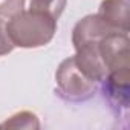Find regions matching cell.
<instances>
[{
    "mask_svg": "<svg viewBox=\"0 0 130 130\" xmlns=\"http://www.w3.org/2000/svg\"><path fill=\"white\" fill-rule=\"evenodd\" d=\"M6 32L14 47H41L54 38L57 20L31 8L28 11L22 9L6 22Z\"/></svg>",
    "mask_w": 130,
    "mask_h": 130,
    "instance_id": "1",
    "label": "cell"
},
{
    "mask_svg": "<svg viewBox=\"0 0 130 130\" xmlns=\"http://www.w3.org/2000/svg\"><path fill=\"white\" fill-rule=\"evenodd\" d=\"M57 93L66 101H86L93 96L96 90V81L90 80L75 63L74 57H69L57 69Z\"/></svg>",
    "mask_w": 130,
    "mask_h": 130,
    "instance_id": "2",
    "label": "cell"
},
{
    "mask_svg": "<svg viewBox=\"0 0 130 130\" xmlns=\"http://www.w3.org/2000/svg\"><path fill=\"white\" fill-rule=\"evenodd\" d=\"M98 54L106 75L116 71L130 69L128 64V34L110 32L98 43Z\"/></svg>",
    "mask_w": 130,
    "mask_h": 130,
    "instance_id": "3",
    "label": "cell"
},
{
    "mask_svg": "<svg viewBox=\"0 0 130 130\" xmlns=\"http://www.w3.org/2000/svg\"><path fill=\"white\" fill-rule=\"evenodd\" d=\"M128 81L130 69L107 74L101 81L104 98L116 115H127L128 112Z\"/></svg>",
    "mask_w": 130,
    "mask_h": 130,
    "instance_id": "4",
    "label": "cell"
},
{
    "mask_svg": "<svg viewBox=\"0 0 130 130\" xmlns=\"http://www.w3.org/2000/svg\"><path fill=\"white\" fill-rule=\"evenodd\" d=\"M100 19L110 28L128 34V3L127 0H103L98 11Z\"/></svg>",
    "mask_w": 130,
    "mask_h": 130,
    "instance_id": "5",
    "label": "cell"
},
{
    "mask_svg": "<svg viewBox=\"0 0 130 130\" xmlns=\"http://www.w3.org/2000/svg\"><path fill=\"white\" fill-rule=\"evenodd\" d=\"M2 128H40L38 118L32 112H19L12 115L9 119H6L2 125Z\"/></svg>",
    "mask_w": 130,
    "mask_h": 130,
    "instance_id": "6",
    "label": "cell"
},
{
    "mask_svg": "<svg viewBox=\"0 0 130 130\" xmlns=\"http://www.w3.org/2000/svg\"><path fill=\"white\" fill-rule=\"evenodd\" d=\"M68 0H31V9L44 12L51 15L52 19L58 20L60 15L63 14L64 8H66Z\"/></svg>",
    "mask_w": 130,
    "mask_h": 130,
    "instance_id": "7",
    "label": "cell"
},
{
    "mask_svg": "<svg viewBox=\"0 0 130 130\" xmlns=\"http://www.w3.org/2000/svg\"><path fill=\"white\" fill-rule=\"evenodd\" d=\"M14 44L11 43L8 32H6V20L0 17V57L8 55L9 52H12Z\"/></svg>",
    "mask_w": 130,
    "mask_h": 130,
    "instance_id": "8",
    "label": "cell"
}]
</instances>
